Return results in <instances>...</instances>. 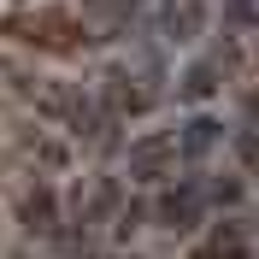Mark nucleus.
Masks as SVG:
<instances>
[{"instance_id":"nucleus-1","label":"nucleus","mask_w":259,"mask_h":259,"mask_svg":"<svg viewBox=\"0 0 259 259\" xmlns=\"http://www.w3.org/2000/svg\"><path fill=\"white\" fill-rule=\"evenodd\" d=\"M6 35L12 41H24V48H48V53H71L77 48V18L59 12V6H41V12H18L6 18Z\"/></svg>"},{"instance_id":"nucleus-2","label":"nucleus","mask_w":259,"mask_h":259,"mask_svg":"<svg viewBox=\"0 0 259 259\" xmlns=\"http://www.w3.org/2000/svg\"><path fill=\"white\" fill-rule=\"evenodd\" d=\"M124 171L136 183H165L171 171H177V136H171V130H147V136H136V142L124 147Z\"/></svg>"},{"instance_id":"nucleus-3","label":"nucleus","mask_w":259,"mask_h":259,"mask_svg":"<svg viewBox=\"0 0 259 259\" xmlns=\"http://www.w3.org/2000/svg\"><path fill=\"white\" fill-rule=\"evenodd\" d=\"M206 183L183 177L177 189H165L159 200H153V218H159V230H177V236H189V230H200V218H206Z\"/></svg>"},{"instance_id":"nucleus-4","label":"nucleus","mask_w":259,"mask_h":259,"mask_svg":"<svg viewBox=\"0 0 259 259\" xmlns=\"http://www.w3.org/2000/svg\"><path fill=\"white\" fill-rule=\"evenodd\" d=\"M153 100H159V89H147V82L136 77V71H124V65L106 71V82H100V106L112 118H142Z\"/></svg>"},{"instance_id":"nucleus-5","label":"nucleus","mask_w":259,"mask_h":259,"mask_svg":"<svg viewBox=\"0 0 259 259\" xmlns=\"http://www.w3.org/2000/svg\"><path fill=\"white\" fill-rule=\"evenodd\" d=\"M18 224L30 230V236H59V194H53L48 183L24 189V200H18Z\"/></svg>"},{"instance_id":"nucleus-6","label":"nucleus","mask_w":259,"mask_h":259,"mask_svg":"<svg viewBox=\"0 0 259 259\" xmlns=\"http://www.w3.org/2000/svg\"><path fill=\"white\" fill-rule=\"evenodd\" d=\"M200 30H206L200 0H159V35L165 41H194Z\"/></svg>"},{"instance_id":"nucleus-7","label":"nucleus","mask_w":259,"mask_h":259,"mask_svg":"<svg viewBox=\"0 0 259 259\" xmlns=\"http://www.w3.org/2000/svg\"><path fill=\"white\" fill-rule=\"evenodd\" d=\"M218 142H224V124H218V118H206V112H194L189 124L177 130V159H206Z\"/></svg>"},{"instance_id":"nucleus-8","label":"nucleus","mask_w":259,"mask_h":259,"mask_svg":"<svg viewBox=\"0 0 259 259\" xmlns=\"http://www.w3.org/2000/svg\"><path fill=\"white\" fill-rule=\"evenodd\" d=\"M218 77H224V71H218V65H212V59H194L189 71H183L177 95H183V100H212V95H218V89H224V82H218Z\"/></svg>"},{"instance_id":"nucleus-9","label":"nucleus","mask_w":259,"mask_h":259,"mask_svg":"<svg viewBox=\"0 0 259 259\" xmlns=\"http://www.w3.org/2000/svg\"><path fill=\"white\" fill-rule=\"evenodd\" d=\"M224 35H259V0H224Z\"/></svg>"},{"instance_id":"nucleus-10","label":"nucleus","mask_w":259,"mask_h":259,"mask_svg":"<svg viewBox=\"0 0 259 259\" xmlns=\"http://www.w3.org/2000/svg\"><path fill=\"white\" fill-rule=\"evenodd\" d=\"M230 147H236V159H242L247 171H259V124H242Z\"/></svg>"},{"instance_id":"nucleus-11","label":"nucleus","mask_w":259,"mask_h":259,"mask_svg":"<svg viewBox=\"0 0 259 259\" xmlns=\"http://www.w3.org/2000/svg\"><path fill=\"white\" fill-rule=\"evenodd\" d=\"M206 200L212 206H236V200H242V177H212L206 183Z\"/></svg>"},{"instance_id":"nucleus-12","label":"nucleus","mask_w":259,"mask_h":259,"mask_svg":"<svg viewBox=\"0 0 259 259\" xmlns=\"http://www.w3.org/2000/svg\"><path fill=\"white\" fill-rule=\"evenodd\" d=\"M147 212H153L147 200H124V206H118V236H136V230L147 224Z\"/></svg>"},{"instance_id":"nucleus-13","label":"nucleus","mask_w":259,"mask_h":259,"mask_svg":"<svg viewBox=\"0 0 259 259\" xmlns=\"http://www.w3.org/2000/svg\"><path fill=\"white\" fill-rule=\"evenodd\" d=\"M242 118H247V124H259V89H247V100H242Z\"/></svg>"},{"instance_id":"nucleus-14","label":"nucleus","mask_w":259,"mask_h":259,"mask_svg":"<svg viewBox=\"0 0 259 259\" xmlns=\"http://www.w3.org/2000/svg\"><path fill=\"white\" fill-rule=\"evenodd\" d=\"M130 259H136V253H130Z\"/></svg>"}]
</instances>
